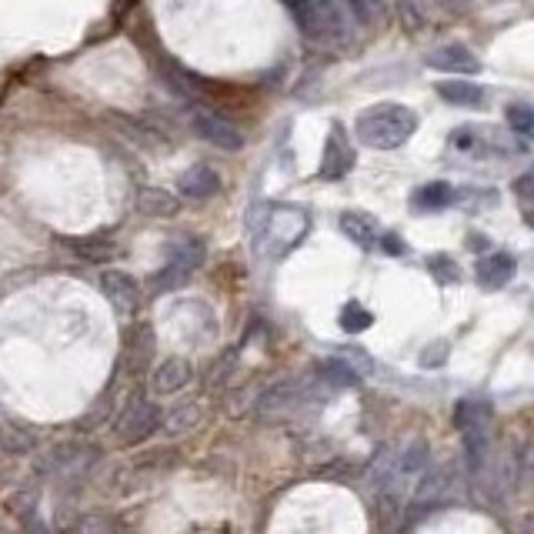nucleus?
Segmentation results:
<instances>
[{
	"instance_id": "23",
	"label": "nucleus",
	"mask_w": 534,
	"mask_h": 534,
	"mask_svg": "<svg viewBox=\"0 0 534 534\" xmlns=\"http://www.w3.org/2000/svg\"><path fill=\"white\" fill-rule=\"evenodd\" d=\"M191 278V271H184L181 264H171L167 261L164 267H157V271L147 278V291L151 294H167V291H177L181 284Z\"/></svg>"
},
{
	"instance_id": "6",
	"label": "nucleus",
	"mask_w": 534,
	"mask_h": 534,
	"mask_svg": "<svg viewBox=\"0 0 534 534\" xmlns=\"http://www.w3.org/2000/svg\"><path fill=\"white\" fill-rule=\"evenodd\" d=\"M308 398H311V384L308 381L284 378V381L267 384V388L257 394L254 408H257V414H264V418H278V414L298 411Z\"/></svg>"
},
{
	"instance_id": "3",
	"label": "nucleus",
	"mask_w": 534,
	"mask_h": 534,
	"mask_svg": "<svg viewBox=\"0 0 534 534\" xmlns=\"http://www.w3.org/2000/svg\"><path fill=\"white\" fill-rule=\"evenodd\" d=\"M308 227H311V217L308 211H301V207H291V204L264 207L254 221V244L261 247L267 257H281L304 241Z\"/></svg>"
},
{
	"instance_id": "30",
	"label": "nucleus",
	"mask_w": 534,
	"mask_h": 534,
	"mask_svg": "<svg viewBox=\"0 0 534 534\" xmlns=\"http://www.w3.org/2000/svg\"><path fill=\"white\" fill-rule=\"evenodd\" d=\"M448 361V341H434L424 348V354L418 358L421 368H441V364Z\"/></svg>"
},
{
	"instance_id": "16",
	"label": "nucleus",
	"mask_w": 534,
	"mask_h": 534,
	"mask_svg": "<svg viewBox=\"0 0 534 534\" xmlns=\"http://www.w3.org/2000/svg\"><path fill=\"white\" fill-rule=\"evenodd\" d=\"M341 231L348 234V241H354L364 251H371V247L381 244V227L374 221L371 214H361V211H344L341 214Z\"/></svg>"
},
{
	"instance_id": "4",
	"label": "nucleus",
	"mask_w": 534,
	"mask_h": 534,
	"mask_svg": "<svg viewBox=\"0 0 534 534\" xmlns=\"http://www.w3.org/2000/svg\"><path fill=\"white\" fill-rule=\"evenodd\" d=\"M294 17H298V27L311 41L318 44H348L351 27H348V14H344L341 0H288Z\"/></svg>"
},
{
	"instance_id": "35",
	"label": "nucleus",
	"mask_w": 534,
	"mask_h": 534,
	"mask_svg": "<svg viewBox=\"0 0 534 534\" xmlns=\"http://www.w3.org/2000/svg\"><path fill=\"white\" fill-rule=\"evenodd\" d=\"M524 221H528V224L534 227V211H528V214H524Z\"/></svg>"
},
{
	"instance_id": "8",
	"label": "nucleus",
	"mask_w": 534,
	"mask_h": 534,
	"mask_svg": "<svg viewBox=\"0 0 534 534\" xmlns=\"http://www.w3.org/2000/svg\"><path fill=\"white\" fill-rule=\"evenodd\" d=\"M191 127L201 141H207L211 147H221V151H241L244 147V134L231 121H224L221 114L204 111V107L191 111Z\"/></svg>"
},
{
	"instance_id": "7",
	"label": "nucleus",
	"mask_w": 534,
	"mask_h": 534,
	"mask_svg": "<svg viewBox=\"0 0 534 534\" xmlns=\"http://www.w3.org/2000/svg\"><path fill=\"white\" fill-rule=\"evenodd\" d=\"M94 458H97L94 444L64 441V444H54V448L44 454L41 471L44 474H54V478H74V474H84L87 468H91Z\"/></svg>"
},
{
	"instance_id": "12",
	"label": "nucleus",
	"mask_w": 534,
	"mask_h": 534,
	"mask_svg": "<svg viewBox=\"0 0 534 534\" xmlns=\"http://www.w3.org/2000/svg\"><path fill=\"white\" fill-rule=\"evenodd\" d=\"M191 381H194V368H191V361H187V358H164L151 371V391L157 394V398L181 394Z\"/></svg>"
},
{
	"instance_id": "11",
	"label": "nucleus",
	"mask_w": 534,
	"mask_h": 534,
	"mask_svg": "<svg viewBox=\"0 0 534 534\" xmlns=\"http://www.w3.org/2000/svg\"><path fill=\"white\" fill-rule=\"evenodd\" d=\"M514 274H518V261H514V254H508V251L484 254L478 261V267H474V278H478V284L484 291L508 288V284L514 281Z\"/></svg>"
},
{
	"instance_id": "1",
	"label": "nucleus",
	"mask_w": 534,
	"mask_h": 534,
	"mask_svg": "<svg viewBox=\"0 0 534 534\" xmlns=\"http://www.w3.org/2000/svg\"><path fill=\"white\" fill-rule=\"evenodd\" d=\"M431 468L428 441L411 438L401 451H381L371 464V488L378 498L398 504L404 494H414L424 471Z\"/></svg>"
},
{
	"instance_id": "15",
	"label": "nucleus",
	"mask_w": 534,
	"mask_h": 534,
	"mask_svg": "<svg viewBox=\"0 0 534 534\" xmlns=\"http://www.w3.org/2000/svg\"><path fill=\"white\" fill-rule=\"evenodd\" d=\"M428 67H431V71H441V74H468V77H474L481 71V61L464 44H448V47H438L434 54H428Z\"/></svg>"
},
{
	"instance_id": "31",
	"label": "nucleus",
	"mask_w": 534,
	"mask_h": 534,
	"mask_svg": "<svg viewBox=\"0 0 534 534\" xmlns=\"http://www.w3.org/2000/svg\"><path fill=\"white\" fill-rule=\"evenodd\" d=\"M348 7L361 17V21H374V17H378L381 0H348Z\"/></svg>"
},
{
	"instance_id": "22",
	"label": "nucleus",
	"mask_w": 534,
	"mask_h": 534,
	"mask_svg": "<svg viewBox=\"0 0 534 534\" xmlns=\"http://www.w3.org/2000/svg\"><path fill=\"white\" fill-rule=\"evenodd\" d=\"M137 211L147 217H171L177 211V197L161 191V187H144V191L137 194Z\"/></svg>"
},
{
	"instance_id": "14",
	"label": "nucleus",
	"mask_w": 534,
	"mask_h": 534,
	"mask_svg": "<svg viewBox=\"0 0 534 534\" xmlns=\"http://www.w3.org/2000/svg\"><path fill=\"white\" fill-rule=\"evenodd\" d=\"M454 484H458V468H454V464H431V468L424 471V478L418 481V488H414V501L434 504V501H441L444 494H451Z\"/></svg>"
},
{
	"instance_id": "5",
	"label": "nucleus",
	"mask_w": 534,
	"mask_h": 534,
	"mask_svg": "<svg viewBox=\"0 0 534 534\" xmlns=\"http://www.w3.org/2000/svg\"><path fill=\"white\" fill-rule=\"evenodd\" d=\"M161 421H164V411L151 398L131 394L114 418V444L117 448H141L144 441H151L161 431Z\"/></svg>"
},
{
	"instance_id": "21",
	"label": "nucleus",
	"mask_w": 534,
	"mask_h": 534,
	"mask_svg": "<svg viewBox=\"0 0 534 534\" xmlns=\"http://www.w3.org/2000/svg\"><path fill=\"white\" fill-rule=\"evenodd\" d=\"M167 261L181 264L184 271L194 274V267H201L204 261V241L201 237H177V241L167 244Z\"/></svg>"
},
{
	"instance_id": "27",
	"label": "nucleus",
	"mask_w": 534,
	"mask_h": 534,
	"mask_svg": "<svg viewBox=\"0 0 534 534\" xmlns=\"http://www.w3.org/2000/svg\"><path fill=\"white\" fill-rule=\"evenodd\" d=\"M508 127L518 134H531L534 131V107L531 104H511L508 107Z\"/></svg>"
},
{
	"instance_id": "25",
	"label": "nucleus",
	"mask_w": 534,
	"mask_h": 534,
	"mask_svg": "<svg viewBox=\"0 0 534 534\" xmlns=\"http://www.w3.org/2000/svg\"><path fill=\"white\" fill-rule=\"evenodd\" d=\"M374 324V314L364 308V304H358V301H348L341 308V328L344 331H351V334H361V331H368Z\"/></svg>"
},
{
	"instance_id": "33",
	"label": "nucleus",
	"mask_w": 534,
	"mask_h": 534,
	"mask_svg": "<svg viewBox=\"0 0 534 534\" xmlns=\"http://www.w3.org/2000/svg\"><path fill=\"white\" fill-rule=\"evenodd\" d=\"M381 251L391 254V257H401L404 251H408V247H404V241H401L398 234H381Z\"/></svg>"
},
{
	"instance_id": "19",
	"label": "nucleus",
	"mask_w": 534,
	"mask_h": 534,
	"mask_svg": "<svg viewBox=\"0 0 534 534\" xmlns=\"http://www.w3.org/2000/svg\"><path fill=\"white\" fill-rule=\"evenodd\" d=\"M458 201V191L448 184V181H431L424 184L421 191H414L411 204L418 207V211H441V207H448Z\"/></svg>"
},
{
	"instance_id": "13",
	"label": "nucleus",
	"mask_w": 534,
	"mask_h": 534,
	"mask_svg": "<svg viewBox=\"0 0 534 534\" xmlns=\"http://www.w3.org/2000/svg\"><path fill=\"white\" fill-rule=\"evenodd\" d=\"M217 191H221V174L207 164L187 167V171L177 177V197H184V201H207V197H214Z\"/></svg>"
},
{
	"instance_id": "17",
	"label": "nucleus",
	"mask_w": 534,
	"mask_h": 534,
	"mask_svg": "<svg viewBox=\"0 0 534 534\" xmlns=\"http://www.w3.org/2000/svg\"><path fill=\"white\" fill-rule=\"evenodd\" d=\"M197 424H201V404L181 401V404H174V408L164 411L161 428H164V434H171V438H181V434H191Z\"/></svg>"
},
{
	"instance_id": "2",
	"label": "nucleus",
	"mask_w": 534,
	"mask_h": 534,
	"mask_svg": "<svg viewBox=\"0 0 534 534\" xmlns=\"http://www.w3.org/2000/svg\"><path fill=\"white\" fill-rule=\"evenodd\" d=\"M418 131V114L404 104H378L358 114L354 134L371 151H394V147L408 144L411 134Z\"/></svg>"
},
{
	"instance_id": "32",
	"label": "nucleus",
	"mask_w": 534,
	"mask_h": 534,
	"mask_svg": "<svg viewBox=\"0 0 534 534\" xmlns=\"http://www.w3.org/2000/svg\"><path fill=\"white\" fill-rule=\"evenodd\" d=\"M514 191H518L521 201H534V164L518 177V181H514Z\"/></svg>"
},
{
	"instance_id": "9",
	"label": "nucleus",
	"mask_w": 534,
	"mask_h": 534,
	"mask_svg": "<svg viewBox=\"0 0 534 534\" xmlns=\"http://www.w3.org/2000/svg\"><path fill=\"white\" fill-rule=\"evenodd\" d=\"M101 294L111 301L117 314H131L141 304V284L134 281V274L121 271V267H107L101 274Z\"/></svg>"
},
{
	"instance_id": "18",
	"label": "nucleus",
	"mask_w": 534,
	"mask_h": 534,
	"mask_svg": "<svg viewBox=\"0 0 534 534\" xmlns=\"http://www.w3.org/2000/svg\"><path fill=\"white\" fill-rule=\"evenodd\" d=\"M438 94L454 107H481L484 97H488L484 94V87L474 84V81H441Z\"/></svg>"
},
{
	"instance_id": "10",
	"label": "nucleus",
	"mask_w": 534,
	"mask_h": 534,
	"mask_svg": "<svg viewBox=\"0 0 534 534\" xmlns=\"http://www.w3.org/2000/svg\"><path fill=\"white\" fill-rule=\"evenodd\" d=\"M354 167V147L344 134L341 124L331 127L328 141H324V157H321V177L324 181H338Z\"/></svg>"
},
{
	"instance_id": "28",
	"label": "nucleus",
	"mask_w": 534,
	"mask_h": 534,
	"mask_svg": "<svg viewBox=\"0 0 534 534\" xmlns=\"http://www.w3.org/2000/svg\"><path fill=\"white\" fill-rule=\"evenodd\" d=\"M0 448H4L7 454H24V451H31L34 448V438L31 434H24V431H7V428H0Z\"/></svg>"
},
{
	"instance_id": "29",
	"label": "nucleus",
	"mask_w": 534,
	"mask_h": 534,
	"mask_svg": "<svg viewBox=\"0 0 534 534\" xmlns=\"http://www.w3.org/2000/svg\"><path fill=\"white\" fill-rule=\"evenodd\" d=\"M77 534H114V524L107 521L104 514H81Z\"/></svg>"
},
{
	"instance_id": "20",
	"label": "nucleus",
	"mask_w": 534,
	"mask_h": 534,
	"mask_svg": "<svg viewBox=\"0 0 534 534\" xmlns=\"http://www.w3.org/2000/svg\"><path fill=\"white\" fill-rule=\"evenodd\" d=\"M484 424H491V404L488 401H481V398L458 401V408H454V428L464 434L471 428H484Z\"/></svg>"
},
{
	"instance_id": "24",
	"label": "nucleus",
	"mask_w": 534,
	"mask_h": 534,
	"mask_svg": "<svg viewBox=\"0 0 534 534\" xmlns=\"http://www.w3.org/2000/svg\"><path fill=\"white\" fill-rule=\"evenodd\" d=\"M318 374H321L324 384H331V388H354V384L361 381L358 374H354L348 364L338 358V354H334V358H328V361H321L318 364Z\"/></svg>"
},
{
	"instance_id": "34",
	"label": "nucleus",
	"mask_w": 534,
	"mask_h": 534,
	"mask_svg": "<svg viewBox=\"0 0 534 534\" xmlns=\"http://www.w3.org/2000/svg\"><path fill=\"white\" fill-rule=\"evenodd\" d=\"M438 4H448V7H464L468 0H438Z\"/></svg>"
},
{
	"instance_id": "26",
	"label": "nucleus",
	"mask_w": 534,
	"mask_h": 534,
	"mask_svg": "<svg viewBox=\"0 0 534 534\" xmlns=\"http://www.w3.org/2000/svg\"><path fill=\"white\" fill-rule=\"evenodd\" d=\"M428 271L438 284H458L461 281V267L454 264V257H448V254H431Z\"/></svg>"
}]
</instances>
